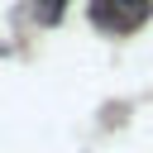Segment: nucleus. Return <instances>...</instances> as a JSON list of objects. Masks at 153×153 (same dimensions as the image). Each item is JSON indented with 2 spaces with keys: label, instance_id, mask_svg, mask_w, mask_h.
Listing matches in <instances>:
<instances>
[{
  "label": "nucleus",
  "instance_id": "nucleus-1",
  "mask_svg": "<svg viewBox=\"0 0 153 153\" xmlns=\"http://www.w3.org/2000/svg\"><path fill=\"white\" fill-rule=\"evenodd\" d=\"M148 14V0H96L91 5V19L110 24V29H129Z\"/></svg>",
  "mask_w": 153,
  "mask_h": 153
},
{
  "label": "nucleus",
  "instance_id": "nucleus-2",
  "mask_svg": "<svg viewBox=\"0 0 153 153\" xmlns=\"http://www.w3.org/2000/svg\"><path fill=\"white\" fill-rule=\"evenodd\" d=\"M62 10H67V0H38V19H43V24H57Z\"/></svg>",
  "mask_w": 153,
  "mask_h": 153
}]
</instances>
